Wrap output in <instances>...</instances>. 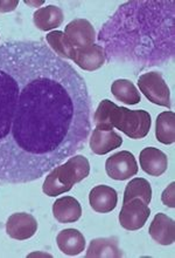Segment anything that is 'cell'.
Masks as SVG:
<instances>
[{
	"label": "cell",
	"instance_id": "cell-1",
	"mask_svg": "<svg viewBox=\"0 0 175 258\" xmlns=\"http://www.w3.org/2000/svg\"><path fill=\"white\" fill-rule=\"evenodd\" d=\"M91 110L84 78L44 42L0 45V181L39 180L83 149Z\"/></svg>",
	"mask_w": 175,
	"mask_h": 258
},
{
	"label": "cell",
	"instance_id": "cell-2",
	"mask_svg": "<svg viewBox=\"0 0 175 258\" xmlns=\"http://www.w3.org/2000/svg\"><path fill=\"white\" fill-rule=\"evenodd\" d=\"M112 128L119 129L130 139H144L151 129L152 120L149 113L142 109L130 110L125 107H118L116 103L112 108Z\"/></svg>",
	"mask_w": 175,
	"mask_h": 258
},
{
	"label": "cell",
	"instance_id": "cell-3",
	"mask_svg": "<svg viewBox=\"0 0 175 258\" xmlns=\"http://www.w3.org/2000/svg\"><path fill=\"white\" fill-rule=\"evenodd\" d=\"M138 86L146 98L155 105L170 108V92L161 73L148 72L139 77Z\"/></svg>",
	"mask_w": 175,
	"mask_h": 258
},
{
	"label": "cell",
	"instance_id": "cell-4",
	"mask_svg": "<svg viewBox=\"0 0 175 258\" xmlns=\"http://www.w3.org/2000/svg\"><path fill=\"white\" fill-rule=\"evenodd\" d=\"M151 215V209L141 200L133 199L123 204L119 213V223L126 230L134 231L144 227Z\"/></svg>",
	"mask_w": 175,
	"mask_h": 258
},
{
	"label": "cell",
	"instance_id": "cell-5",
	"mask_svg": "<svg viewBox=\"0 0 175 258\" xmlns=\"http://www.w3.org/2000/svg\"><path fill=\"white\" fill-rule=\"evenodd\" d=\"M105 170L112 180L125 181L137 175L138 164L133 154L127 150H121L106 160Z\"/></svg>",
	"mask_w": 175,
	"mask_h": 258
},
{
	"label": "cell",
	"instance_id": "cell-6",
	"mask_svg": "<svg viewBox=\"0 0 175 258\" xmlns=\"http://www.w3.org/2000/svg\"><path fill=\"white\" fill-rule=\"evenodd\" d=\"M67 40L74 48H83L91 46L96 41V31L92 25L85 19L70 21L64 31Z\"/></svg>",
	"mask_w": 175,
	"mask_h": 258
},
{
	"label": "cell",
	"instance_id": "cell-7",
	"mask_svg": "<svg viewBox=\"0 0 175 258\" xmlns=\"http://www.w3.org/2000/svg\"><path fill=\"white\" fill-rule=\"evenodd\" d=\"M38 230V222L34 216L27 213L11 215L6 223V232L10 237L25 241L33 237Z\"/></svg>",
	"mask_w": 175,
	"mask_h": 258
},
{
	"label": "cell",
	"instance_id": "cell-8",
	"mask_svg": "<svg viewBox=\"0 0 175 258\" xmlns=\"http://www.w3.org/2000/svg\"><path fill=\"white\" fill-rule=\"evenodd\" d=\"M56 168L64 182L71 187L84 180L90 173V164L87 157L83 155H73L66 163Z\"/></svg>",
	"mask_w": 175,
	"mask_h": 258
},
{
	"label": "cell",
	"instance_id": "cell-9",
	"mask_svg": "<svg viewBox=\"0 0 175 258\" xmlns=\"http://www.w3.org/2000/svg\"><path fill=\"white\" fill-rule=\"evenodd\" d=\"M73 61L84 71H96L106 61L105 49L99 45H91L83 48L75 49Z\"/></svg>",
	"mask_w": 175,
	"mask_h": 258
},
{
	"label": "cell",
	"instance_id": "cell-10",
	"mask_svg": "<svg viewBox=\"0 0 175 258\" xmlns=\"http://www.w3.org/2000/svg\"><path fill=\"white\" fill-rule=\"evenodd\" d=\"M139 159L141 169L151 176H161L168 167V159L166 154L154 147L142 149Z\"/></svg>",
	"mask_w": 175,
	"mask_h": 258
},
{
	"label": "cell",
	"instance_id": "cell-11",
	"mask_svg": "<svg viewBox=\"0 0 175 258\" xmlns=\"http://www.w3.org/2000/svg\"><path fill=\"white\" fill-rule=\"evenodd\" d=\"M149 235L161 245H170L175 241V223L165 214H156L149 225Z\"/></svg>",
	"mask_w": 175,
	"mask_h": 258
},
{
	"label": "cell",
	"instance_id": "cell-12",
	"mask_svg": "<svg viewBox=\"0 0 175 258\" xmlns=\"http://www.w3.org/2000/svg\"><path fill=\"white\" fill-rule=\"evenodd\" d=\"M89 202H90L92 209L97 213H110L117 207V191L109 185H97V187L92 188L89 194Z\"/></svg>",
	"mask_w": 175,
	"mask_h": 258
},
{
	"label": "cell",
	"instance_id": "cell-13",
	"mask_svg": "<svg viewBox=\"0 0 175 258\" xmlns=\"http://www.w3.org/2000/svg\"><path fill=\"white\" fill-rule=\"evenodd\" d=\"M90 148L97 155H105L113 149L119 148L123 145V139L119 134L113 131H102L94 129L90 138Z\"/></svg>",
	"mask_w": 175,
	"mask_h": 258
},
{
	"label": "cell",
	"instance_id": "cell-14",
	"mask_svg": "<svg viewBox=\"0 0 175 258\" xmlns=\"http://www.w3.org/2000/svg\"><path fill=\"white\" fill-rule=\"evenodd\" d=\"M53 215L60 223H74L82 216V207L76 199L64 196L53 204Z\"/></svg>",
	"mask_w": 175,
	"mask_h": 258
},
{
	"label": "cell",
	"instance_id": "cell-15",
	"mask_svg": "<svg viewBox=\"0 0 175 258\" xmlns=\"http://www.w3.org/2000/svg\"><path fill=\"white\" fill-rule=\"evenodd\" d=\"M59 249L68 256H77L85 248V238L76 229H66L59 232L56 237Z\"/></svg>",
	"mask_w": 175,
	"mask_h": 258
},
{
	"label": "cell",
	"instance_id": "cell-16",
	"mask_svg": "<svg viewBox=\"0 0 175 258\" xmlns=\"http://www.w3.org/2000/svg\"><path fill=\"white\" fill-rule=\"evenodd\" d=\"M64 16L63 11L58 6L49 5L47 7H42L34 12L33 21L39 30L41 31H52L58 28L63 23Z\"/></svg>",
	"mask_w": 175,
	"mask_h": 258
},
{
	"label": "cell",
	"instance_id": "cell-17",
	"mask_svg": "<svg viewBox=\"0 0 175 258\" xmlns=\"http://www.w3.org/2000/svg\"><path fill=\"white\" fill-rule=\"evenodd\" d=\"M155 136L163 145H172L175 141V114L174 112H162L156 117Z\"/></svg>",
	"mask_w": 175,
	"mask_h": 258
},
{
	"label": "cell",
	"instance_id": "cell-18",
	"mask_svg": "<svg viewBox=\"0 0 175 258\" xmlns=\"http://www.w3.org/2000/svg\"><path fill=\"white\" fill-rule=\"evenodd\" d=\"M88 258L95 257H121L123 252L118 246L116 238H96L92 239L87 251Z\"/></svg>",
	"mask_w": 175,
	"mask_h": 258
},
{
	"label": "cell",
	"instance_id": "cell-19",
	"mask_svg": "<svg viewBox=\"0 0 175 258\" xmlns=\"http://www.w3.org/2000/svg\"><path fill=\"white\" fill-rule=\"evenodd\" d=\"M111 92L115 98L126 105H137L141 101L140 93L135 86L126 79H118L111 86Z\"/></svg>",
	"mask_w": 175,
	"mask_h": 258
},
{
	"label": "cell",
	"instance_id": "cell-20",
	"mask_svg": "<svg viewBox=\"0 0 175 258\" xmlns=\"http://www.w3.org/2000/svg\"><path fill=\"white\" fill-rule=\"evenodd\" d=\"M133 199L141 200L145 204H149L152 200L151 184L145 178H133L125 188L124 203Z\"/></svg>",
	"mask_w": 175,
	"mask_h": 258
},
{
	"label": "cell",
	"instance_id": "cell-21",
	"mask_svg": "<svg viewBox=\"0 0 175 258\" xmlns=\"http://www.w3.org/2000/svg\"><path fill=\"white\" fill-rule=\"evenodd\" d=\"M46 40L48 42L49 48H51L56 55L60 56V58H66L70 60L74 59L75 49L76 48H74L73 46L68 42L66 35H64V32H49L47 37H46Z\"/></svg>",
	"mask_w": 175,
	"mask_h": 258
},
{
	"label": "cell",
	"instance_id": "cell-22",
	"mask_svg": "<svg viewBox=\"0 0 175 258\" xmlns=\"http://www.w3.org/2000/svg\"><path fill=\"white\" fill-rule=\"evenodd\" d=\"M73 188L71 185L67 184L66 182L59 173L58 168H54V169L51 170V173L44 182V185H42V190L46 194V195L51 196V197H56L58 195H61V194H64L67 191H69L70 189Z\"/></svg>",
	"mask_w": 175,
	"mask_h": 258
},
{
	"label": "cell",
	"instance_id": "cell-23",
	"mask_svg": "<svg viewBox=\"0 0 175 258\" xmlns=\"http://www.w3.org/2000/svg\"><path fill=\"white\" fill-rule=\"evenodd\" d=\"M174 188H175V183L169 184V187L166 189L165 191L162 192V202L165 203V206L169 207V208H174L175 207V201H174Z\"/></svg>",
	"mask_w": 175,
	"mask_h": 258
},
{
	"label": "cell",
	"instance_id": "cell-24",
	"mask_svg": "<svg viewBox=\"0 0 175 258\" xmlns=\"http://www.w3.org/2000/svg\"><path fill=\"white\" fill-rule=\"evenodd\" d=\"M19 2H0V11L2 12H9V11L16 10Z\"/></svg>",
	"mask_w": 175,
	"mask_h": 258
}]
</instances>
